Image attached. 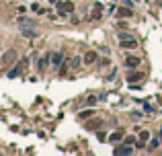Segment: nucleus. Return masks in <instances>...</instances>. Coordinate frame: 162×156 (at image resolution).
Here are the masks:
<instances>
[{"label":"nucleus","mask_w":162,"mask_h":156,"mask_svg":"<svg viewBox=\"0 0 162 156\" xmlns=\"http://www.w3.org/2000/svg\"><path fill=\"white\" fill-rule=\"evenodd\" d=\"M51 4H60V2H64V0H49Z\"/></svg>","instance_id":"obj_22"},{"label":"nucleus","mask_w":162,"mask_h":156,"mask_svg":"<svg viewBox=\"0 0 162 156\" xmlns=\"http://www.w3.org/2000/svg\"><path fill=\"white\" fill-rule=\"evenodd\" d=\"M21 72H23V68H21L19 64H17V66H14V68L10 70V72H8V78H17V76H19Z\"/></svg>","instance_id":"obj_15"},{"label":"nucleus","mask_w":162,"mask_h":156,"mask_svg":"<svg viewBox=\"0 0 162 156\" xmlns=\"http://www.w3.org/2000/svg\"><path fill=\"white\" fill-rule=\"evenodd\" d=\"M49 60H51V55H43V58H41V60H39V70H41V72H43V70L47 68Z\"/></svg>","instance_id":"obj_12"},{"label":"nucleus","mask_w":162,"mask_h":156,"mask_svg":"<svg viewBox=\"0 0 162 156\" xmlns=\"http://www.w3.org/2000/svg\"><path fill=\"white\" fill-rule=\"evenodd\" d=\"M115 13H117V17H121V19H129V17H134V10H131L129 6H119Z\"/></svg>","instance_id":"obj_5"},{"label":"nucleus","mask_w":162,"mask_h":156,"mask_svg":"<svg viewBox=\"0 0 162 156\" xmlns=\"http://www.w3.org/2000/svg\"><path fill=\"white\" fill-rule=\"evenodd\" d=\"M158 144H160V140H158V138H154V140H152V142H150L148 150H156V148H158Z\"/></svg>","instance_id":"obj_19"},{"label":"nucleus","mask_w":162,"mask_h":156,"mask_svg":"<svg viewBox=\"0 0 162 156\" xmlns=\"http://www.w3.org/2000/svg\"><path fill=\"white\" fill-rule=\"evenodd\" d=\"M119 45H121L123 49H135L138 48V41H135L134 37H123V39H119Z\"/></svg>","instance_id":"obj_3"},{"label":"nucleus","mask_w":162,"mask_h":156,"mask_svg":"<svg viewBox=\"0 0 162 156\" xmlns=\"http://www.w3.org/2000/svg\"><path fill=\"white\" fill-rule=\"evenodd\" d=\"M109 140H111V142H119V140H125V138H123V129H117V131H113V134L109 136Z\"/></svg>","instance_id":"obj_11"},{"label":"nucleus","mask_w":162,"mask_h":156,"mask_svg":"<svg viewBox=\"0 0 162 156\" xmlns=\"http://www.w3.org/2000/svg\"><path fill=\"white\" fill-rule=\"evenodd\" d=\"M125 144H129V146H131V144H135V138L134 136H127V138H125Z\"/></svg>","instance_id":"obj_21"},{"label":"nucleus","mask_w":162,"mask_h":156,"mask_svg":"<svg viewBox=\"0 0 162 156\" xmlns=\"http://www.w3.org/2000/svg\"><path fill=\"white\" fill-rule=\"evenodd\" d=\"M92 113H95L92 109H86V111H82V113H80V117H82V119H88V117H92Z\"/></svg>","instance_id":"obj_17"},{"label":"nucleus","mask_w":162,"mask_h":156,"mask_svg":"<svg viewBox=\"0 0 162 156\" xmlns=\"http://www.w3.org/2000/svg\"><path fill=\"white\" fill-rule=\"evenodd\" d=\"M21 33L25 35V37H35V27H23Z\"/></svg>","instance_id":"obj_14"},{"label":"nucleus","mask_w":162,"mask_h":156,"mask_svg":"<svg viewBox=\"0 0 162 156\" xmlns=\"http://www.w3.org/2000/svg\"><path fill=\"white\" fill-rule=\"evenodd\" d=\"M138 140H140V142H144V144H146V142H148V140H150V131H148V129H142V131L138 134Z\"/></svg>","instance_id":"obj_13"},{"label":"nucleus","mask_w":162,"mask_h":156,"mask_svg":"<svg viewBox=\"0 0 162 156\" xmlns=\"http://www.w3.org/2000/svg\"><path fill=\"white\" fill-rule=\"evenodd\" d=\"M125 66H127V68H138V66H140V58L127 55V58H125Z\"/></svg>","instance_id":"obj_6"},{"label":"nucleus","mask_w":162,"mask_h":156,"mask_svg":"<svg viewBox=\"0 0 162 156\" xmlns=\"http://www.w3.org/2000/svg\"><path fill=\"white\" fill-rule=\"evenodd\" d=\"M96 62V51H86L84 54V64H95Z\"/></svg>","instance_id":"obj_10"},{"label":"nucleus","mask_w":162,"mask_h":156,"mask_svg":"<svg viewBox=\"0 0 162 156\" xmlns=\"http://www.w3.org/2000/svg\"><path fill=\"white\" fill-rule=\"evenodd\" d=\"M17 49H6V51H4V54L0 55V64H2V66H10V64H14V60H17Z\"/></svg>","instance_id":"obj_1"},{"label":"nucleus","mask_w":162,"mask_h":156,"mask_svg":"<svg viewBox=\"0 0 162 156\" xmlns=\"http://www.w3.org/2000/svg\"><path fill=\"white\" fill-rule=\"evenodd\" d=\"M140 78H142V74H140V72H135V74H129V76H127L129 82H135V80H140Z\"/></svg>","instance_id":"obj_18"},{"label":"nucleus","mask_w":162,"mask_h":156,"mask_svg":"<svg viewBox=\"0 0 162 156\" xmlns=\"http://www.w3.org/2000/svg\"><path fill=\"white\" fill-rule=\"evenodd\" d=\"M64 64H68V62H66V55L62 54V51L51 54V66H54V68H60V66H64Z\"/></svg>","instance_id":"obj_2"},{"label":"nucleus","mask_w":162,"mask_h":156,"mask_svg":"<svg viewBox=\"0 0 162 156\" xmlns=\"http://www.w3.org/2000/svg\"><path fill=\"white\" fill-rule=\"evenodd\" d=\"M96 101H99L96 97H88V99H86V105H88V107H92V105H96Z\"/></svg>","instance_id":"obj_20"},{"label":"nucleus","mask_w":162,"mask_h":156,"mask_svg":"<svg viewBox=\"0 0 162 156\" xmlns=\"http://www.w3.org/2000/svg\"><path fill=\"white\" fill-rule=\"evenodd\" d=\"M82 60H84V58H80V55H74V58L70 60V70H78V68H80V64H82Z\"/></svg>","instance_id":"obj_9"},{"label":"nucleus","mask_w":162,"mask_h":156,"mask_svg":"<svg viewBox=\"0 0 162 156\" xmlns=\"http://www.w3.org/2000/svg\"><path fill=\"white\" fill-rule=\"evenodd\" d=\"M19 25H21V27H35V21H31V19H19Z\"/></svg>","instance_id":"obj_16"},{"label":"nucleus","mask_w":162,"mask_h":156,"mask_svg":"<svg viewBox=\"0 0 162 156\" xmlns=\"http://www.w3.org/2000/svg\"><path fill=\"white\" fill-rule=\"evenodd\" d=\"M58 13L60 14L74 13V2H60V4H58Z\"/></svg>","instance_id":"obj_4"},{"label":"nucleus","mask_w":162,"mask_h":156,"mask_svg":"<svg viewBox=\"0 0 162 156\" xmlns=\"http://www.w3.org/2000/svg\"><path fill=\"white\" fill-rule=\"evenodd\" d=\"M103 14V4L101 2H96L95 6H92V14H90V19H101Z\"/></svg>","instance_id":"obj_8"},{"label":"nucleus","mask_w":162,"mask_h":156,"mask_svg":"<svg viewBox=\"0 0 162 156\" xmlns=\"http://www.w3.org/2000/svg\"><path fill=\"white\" fill-rule=\"evenodd\" d=\"M113 152H115V154H131V152H134V148H131L129 144H125V146H115Z\"/></svg>","instance_id":"obj_7"}]
</instances>
